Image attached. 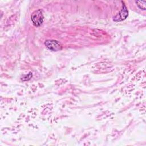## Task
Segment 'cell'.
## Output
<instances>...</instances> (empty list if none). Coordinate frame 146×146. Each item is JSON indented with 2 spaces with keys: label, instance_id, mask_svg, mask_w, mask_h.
I'll return each mask as SVG.
<instances>
[{
  "label": "cell",
  "instance_id": "1",
  "mask_svg": "<svg viewBox=\"0 0 146 146\" xmlns=\"http://www.w3.org/2000/svg\"><path fill=\"white\" fill-rule=\"evenodd\" d=\"M31 20L35 26H40L43 22L42 10L41 9H38L33 12L31 15Z\"/></svg>",
  "mask_w": 146,
  "mask_h": 146
},
{
  "label": "cell",
  "instance_id": "2",
  "mask_svg": "<svg viewBox=\"0 0 146 146\" xmlns=\"http://www.w3.org/2000/svg\"><path fill=\"white\" fill-rule=\"evenodd\" d=\"M121 2L123 3L121 10L120 11V12L119 13H117L113 18V21L115 22L122 21L125 19L128 15V10L127 9L125 5L124 4V3L123 1H121Z\"/></svg>",
  "mask_w": 146,
  "mask_h": 146
},
{
  "label": "cell",
  "instance_id": "3",
  "mask_svg": "<svg viewBox=\"0 0 146 146\" xmlns=\"http://www.w3.org/2000/svg\"><path fill=\"white\" fill-rule=\"evenodd\" d=\"M44 44L49 50L53 51H60L62 48L61 44L55 40H46Z\"/></svg>",
  "mask_w": 146,
  "mask_h": 146
},
{
  "label": "cell",
  "instance_id": "4",
  "mask_svg": "<svg viewBox=\"0 0 146 146\" xmlns=\"http://www.w3.org/2000/svg\"><path fill=\"white\" fill-rule=\"evenodd\" d=\"M136 3L137 4V6L143 10H145V3L146 2L145 1H136Z\"/></svg>",
  "mask_w": 146,
  "mask_h": 146
},
{
  "label": "cell",
  "instance_id": "5",
  "mask_svg": "<svg viewBox=\"0 0 146 146\" xmlns=\"http://www.w3.org/2000/svg\"><path fill=\"white\" fill-rule=\"evenodd\" d=\"M32 73L31 72H29V74L28 75H26V76H25L23 78H21V79L22 80H24V81H27V80H29V79H30V78H31L32 76Z\"/></svg>",
  "mask_w": 146,
  "mask_h": 146
}]
</instances>
